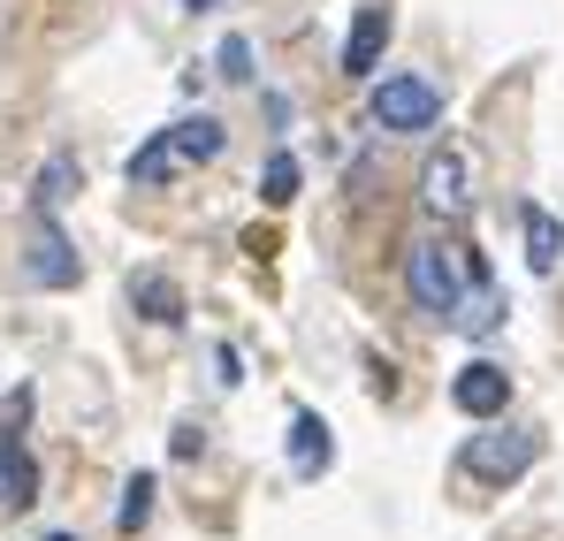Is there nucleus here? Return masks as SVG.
<instances>
[{
    "mask_svg": "<svg viewBox=\"0 0 564 541\" xmlns=\"http://www.w3.org/2000/svg\"><path fill=\"white\" fill-rule=\"evenodd\" d=\"M381 46H389V0H359V23L344 39V77H375Z\"/></svg>",
    "mask_w": 564,
    "mask_h": 541,
    "instance_id": "nucleus-7",
    "label": "nucleus"
},
{
    "mask_svg": "<svg viewBox=\"0 0 564 541\" xmlns=\"http://www.w3.org/2000/svg\"><path fill=\"white\" fill-rule=\"evenodd\" d=\"M169 176H176V145H169V130H161V138H145V145L130 153V183L153 191V183H169Z\"/></svg>",
    "mask_w": 564,
    "mask_h": 541,
    "instance_id": "nucleus-14",
    "label": "nucleus"
},
{
    "mask_svg": "<svg viewBox=\"0 0 564 541\" xmlns=\"http://www.w3.org/2000/svg\"><path fill=\"white\" fill-rule=\"evenodd\" d=\"M31 496H39V465L15 451V435H0V504H8V511H23Z\"/></svg>",
    "mask_w": 564,
    "mask_h": 541,
    "instance_id": "nucleus-13",
    "label": "nucleus"
},
{
    "mask_svg": "<svg viewBox=\"0 0 564 541\" xmlns=\"http://www.w3.org/2000/svg\"><path fill=\"white\" fill-rule=\"evenodd\" d=\"M130 305H138L153 328H176V321H184V290H176L169 274H138V282H130Z\"/></svg>",
    "mask_w": 564,
    "mask_h": 541,
    "instance_id": "nucleus-10",
    "label": "nucleus"
},
{
    "mask_svg": "<svg viewBox=\"0 0 564 541\" xmlns=\"http://www.w3.org/2000/svg\"><path fill=\"white\" fill-rule=\"evenodd\" d=\"M145 519H153V473H130V488H122V519H115V527L138 534Z\"/></svg>",
    "mask_w": 564,
    "mask_h": 541,
    "instance_id": "nucleus-16",
    "label": "nucleus"
},
{
    "mask_svg": "<svg viewBox=\"0 0 564 541\" xmlns=\"http://www.w3.org/2000/svg\"><path fill=\"white\" fill-rule=\"evenodd\" d=\"M519 229H527V268H534V274H550V268L564 260V229H557V214L527 206V214H519Z\"/></svg>",
    "mask_w": 564,
    "mask_h": 541,
    "instance_id": "nucleus-12",
    "label": "nucleus"
},
{
    "mask_svg": "<svg viewBox=\"0 0 564 541\" xmlns=\"http://www.w3.org/2000/svg\"><path fill=\"white\" fill-rule=\"evenodd\" d=\"M214 62H221V77H237V85L252 77V46H245V39H221V54H214Z\"/></svg>",
    "mask_w": 564,
    "mask_h": 541,
    "instance_id": "nucleus-18",
    "label": "nucleus"
},
{
    "mask_svg": "<svg viewBox=\"0 0 564 541\" xmlns=\"http://www.w3.org/2000/svg\"><path fill=\"white\" fill-rule=\"evenodd\" d=\"M260 198H268V206H290V198H297V161H290V153H275V161H268Z\"/></svg>",
    "mask_w": 564,
    "mask_h": 541,
    "instance_id": "nucleus-17",
    "label": "nucleus"
},
{
    "mask_svg": "<svg viewBox=\"0 0 564 541\" xmlns=\"http://www.w3.org/2000/svg\"><path fill=\"white\" fill-rule=\"evenodd\" d=\"M214 381H221V389H237V381H245V374H237V351H229V344L214 351Z\"/></svg>",
    "mask_w": 564,
    "mask_h": 541,
    "instance_id": "nucleus-19",
    "label": "nucleus"
},
{
    "mask_svg": "<svg viewBox=\"0 0 564 541\" xmlns=\"http://www.w3.org/2000/svg\"><path fill=\"white\" fill-rule=\"evenodd\" d=\"M23 274H31V282H39V290H69V282H77V245H69V237H62V229H54V221H46V214H39V229H31V252H23Z\"/></svg>",
    "mask_w": 564,
    "mask_h": 541,
    "instance_id": "nucleus-5",
    "label": "nucleus"
},
{
    "mask_svg": "<svg viewBox=\"0 0 564 541\" xmlns=\"http://www.w3.org/2000/svg\"><path fill=\"white\" fill-rule=\"evenodd\" d=\"M527 465H534V435H519V428H496V435H473L466 443L473 480H519Z\"/></svg>",
    "mask_w": 564,
    "mask_h": 541,
    "instance_id": "nucleus-4",
    "label": "nucleus"
},
{
    "mask_svg": "<svg viewBox=\"0 0 564 541\" xmlns=\"http://www.w3.org/2000/svg\"><path fill=\"white\" fill-rule=\"evenodd\" d=\"M169 145H176V161H221V145H229V130H221L214 115H184V122L169 130Z\"/></svg>",
    "mask_w": 564,
    "mask_h": 541,
    "instance_id": "nucleus-11",
    "label": "nucleus"
},
{
    "mask_svg": "<svg viewBox=\"0 0 564 541\" xmlns=\"http://www.w3.org/2000/svg\"><path fill=\"white\" fill-rule=\"evenodd\" d=\"M473 274H488V268H480V252H466L458 237H420V245L404 252V282H412V305H420V313H435V321H443V313L458 305V290H466Z\"/></svg>",
    "mask_w": 564,
    "mask_h": 541,
    "instance_id": "nucleus-1",
    "label": "nucleus"
},
{
    "mask_svg": "<svg viewBox=\"0 0 564 541\" xmlns=\"http://www.w3.org/2000/svg\"><path fill=\"white\" fill-rule=\"evenodd\" d=\"M420 206H427L435 221H458L473 206V153L466 145H443V153L420 169Z\"/></svg>",
    "mask_w": 564,
    "mask_h": 541,
    "instance_id": "nucleus-3",
    "label": "nucleus"
},
{
    "mask_svg": "<svg viewBox=\"0 0 564 541\" xmlns=\"http://www.w3.org/2000/svg\"><path fill=\"white\" fill-rule=\"evenodd\" d=\"M375 122L381 130H435L443 122V91L427 85V77H381L375 85Z\"/></svg>",
    "mask_w": 564,
    "mask_h": 541,
    "instance_id": "nucleus-2",
    "label": "nucleus"
},
{
    "mask_svg": "<svg viewBox=\"0 0 564 541\" xmlns=\"http://www.w3.org/2000/svg\"><path fill=\"white\" fill-rule=\"evenodd\" d=\"M451 404L466 412V420H496L503 404H511V374L503 366H488V359H473L458 381H451Z\"/></svg>",
    "mask_w": 564,
    "mask_h": 541,
    "instance_id": "nucleus-6",
    "label": "nucleus"
},
{
    "mask_svg": "<svg viewBox=\"0 0 564 541\" xmlns=\"http://www.w3.org/2000/svg\"><path fill=\"white\" fill-rule=\"evenodd\" d=\"M46 541H77V534H46Z\"/></svg>",
    "mask_w": 564,
    "mask_h": 541,
    "instance_id": "nucleus-21",
    "label": "nucleus"
},
{
    "mask_svg": "<svg viewBox=\"0 0 564 541\" xmlns=\"http://www.w3.org/2000/svg\"><path fill=\"white\" fill-rule=\"evenodd\" d=\"M184 8H214V0H184Z\"/></svg>",
    "mask_w": 564,
    "mask_h": 541,
    "instance_id": "nucleus-20",
    "label": "nucleus"
},
{
    "mask_svg": "<svg viewBox=\"0 0 564 541\" xmlns=\"http://www.w3.org/2000/svg\"><path fill=\"white\" fill-rule=\"evenodd\" d=\"M443 321H451L458 336H488V328L503 321V297H496V282H488V274H473L466 290H458V305H451Z\"/></svg>",
    "mask_w": 564,
    "mask_h": 541,
    "instance_id": "nucleus-8",
    "label": "nucleus"
},
{
    "mask_svg": "<svg viewBox=\"0 0 564 541\" xmlns=\"http://www.w3.org/2000/svg\"><path fill=\"white\" fill-rule=\"evenodd\" d=\"M328 457H336V443H328V420H321V412H297V420H290V465L313 480V473H328Z\"/></svg>",
    "mask_w": 564,
    "mask_h": 541,
    "instance_id": "nucleus-9",
    "label": "nucleus"
},
{
    "mask_svg": "<svg viewBox=\"0 0 564 541\" xmlns=\"http://www.w3.org/2000/svg\"><path fill=\"white\" fill-rule=\"evenodd\" d=\"M69 183H77V161H69V153H54V161L39 169V214H54V206L69 198Z\"/></svg>",
    "mask_w": 564,
    "mask_h": 541,
    "instance_id": "nucleus-15",
    "label": "nucleus"
}]
</instances>
